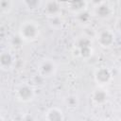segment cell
<instances>
[{
    "label": "cell",
    "mask_w": 121,
    "mask_h": 121,
    "mask_svg": "<svg viewBox=\"0 0 121 121\" xmlns=\"http://www.w3.org/2000/svg\"><path fill=\"white\" fill-rule=\"evenodd\" d=\"M41 34L39 24L34 20H25L18 27V35L24 42L33 43L38 40Z\"/></svg>",
    "instance_id": "6da1fadb"
},
{
    "label": "cell",
    "mask_w": 121,
    "mask_h": 121,
    "mask_svg": "<svg viewBox=\"0 0 121 121\" xmlns=\"http://www.w3.org/2000/svg\"><path fill=\"white\" fill-rule=\"evenodd\" d=\"M36 95L34 87L29 83H21L15 89V97L18 101L22 103L31 102Z\"/></svg>",
    "instance_id": "7a4b0ae2"
},
{
    "label": "cell",
    "mask_w": 121,
    "mask_h": 121,
    "mask_svg": "<svg viewBox=\"0 0 121 121\" xmlns=\"http://www.w3.org/2000/svg\"><path fill=\"white\" fill-rule=\"evenodd\" d=\"M37 71L39 77L43 78H49L57 74L58 65L56 61L52 59H43L39 62L37 66Z\"/></svg>",
    "instance_id": "3957f363"
},
{
    "label": "cell",
    "mask_w": 121,
    "mask_h": 121,
    "mask_svg": "<svg viewBox=\"0 0 121 121\" xmlns=\"http://www.w3.org/2000/svg\"><path fill=\"white\" fill-rule=\"evenodd\" d=\"M94 80L100 87L108 86L113 80L112 71L107 66H100L94 72Z\"/></svg>",
    "instance_id": "277c9868"
},
{
    "label": "cell",
    "mask_w": 121,
    "mask_h": 121,
    "mask_svg": "<svg viewBox=\"0 0 121 121\" xmlns=\"http://www.w3.org/2000/svg\"><path fill=\"white\" fill-rule=\"evenodd\" d=\"M115 41V35L111 29H102L96 34V42L102 48H110L113 45Z\"/></svg>",
    "instance_id": "5b68a950"
},
{
    "label": "cell",
    "mask_w": 121,
    "mask_h": 121,
    "mask_svg": "<svg viewBox=\"0 0 121 121\" xmlns=\"http://www.w3.org/2000/svg\"><path fill=\"white\" fill-rule=\"evenodd\" d=\"M109 93L106 89H104V87H98V88H95L92 93H91V95H90V98H91V101L92 103L96 106V107H101V106H104L108 100H109Z\"/></svg>",
    "instance_id": "8992f818"
},
{
    "label": "cell",
    "mask_w": 121,
    "mask_h": 121,
    "mask_svg": "<svg viewBox=\"0 0 121 121\" xmlns=\"http://www.w3.org/2000/svg\"><path fill=\"white\" fill-rule=\"evenodd\" d=\"M43 14L48 18L61 14V5L59 0H46L43 7Z\"/></svg>",
    "instance_id": "52a82bcc"
},
{
    "label": "cell",
    "mask_w": 121,
    "mask_h": 121,
    "mask_svg": "<svg viewBox=\"0 0 121 121\" xmlns=\"http://www.w3.org/2000/svg\"><path fill=\"white\" fill-rule=\"evenodd\" d=\"M94 14L101 20H107L112 16L113 9L109 3H107L105 1L102 4H100L96 7H94Z\"/></svg>",
    "instance_id": "ba28073f"
},
{
    "label": "cell",
    "mask_w": 121,
    "mask_h": 121,
    "mask_svg": "<svg viewBox=\"0 0 121 121\" xmlns=\"http://www.w3.org/2000/svg\"><path fill=\"white\" fill-rule=\"evenodd\" d=\"M15 64V56L9 50H4L0 54V68L3 71H9Z\"/></svg>",
    "instance_id": "9c48e42d"
},
{
    "label": "cell",
    "mask_w": 121,
    "mask_h": 121,
    "mask_svg": "<svg viewBox=\"0 0 121 121\" xmlns=\"http://www.w3.org/2000/svg\"><path fill=\"white\" fill-rule=\"evenodd\" d=\"M44 119L47 121H62L65 119V116L60 108L51 107L44 112Z\"/></svg>",
    "instance_id": "30bf717a"
},
{
    "label": "cell",
    "mask_w": 121,
    "mask_h": 121,
    "mask_svg": "<svg viewBox=\"0 0 121 121\" xmlns=\"http://www.w3.org/2000/svg\"><path fill=\"white\" fill-rule=\"evenodd\" d=\"M88 3L86 0H68L67 9L73 14H78L85 9H87Z\"/></svg>",
    "instance_id": "8fae6325"
},
{
    "label": "cell",
    "mask_w": 121,
    "mask_h": 121,
    "mask_svg": "<svg viewBox=\"0 0 121 121\" xmlns=\"http://www.w3.org/2000/svg\"><path fill=\"white\" fill-rule=\"evenodd\" d=\"M93 46V40L88 35H81L75 39L74 41V49H80L83 47Z\"/></svg>",
    "instance_id": "7c38bea8"
},
{
    "label": "cell",
    "mask_w": 121,
    "mask_h": 121,
    "mask_svg": "<svg viewBox=\"0 0 121 121\" xmlns=\"http://www.w3.org/2000/svg\"><path fill=\"white\" fill-rule=\"evenodd\" d=\"M63 102L69 110H76L79 106V97L76 94H69L64 97Z\"/></svg>",
    "instance_id": "4fadbf2b"
},
{
    "label": "cell",
    "mask_w": 121,
    "mask_h": 121,
    "mask_svg": "<svg viewBox=\"0 0 121 121\" xmlns=\"http://www.w3.org/2000/svg\"><path fill=\"white\" fill-rule=\"evenodd\" d=\"M48 25L49 26L54 29V30H60L63 27L65 21L64 18L61 16V14L60 15H56V16H52V17H48Z\"/></svg>",
    "instance_id": "5bb4252c"
},
{
    "label": "cell",
    "mask_w": 121,
    "mask_h": 121,
    "mask_svg": "<svg viewBox=\"0 0 121 121\" xmlns=\"http://www.w3.org/2000/svg\"><path fill=\"white\" fill-rule=\"evenodd\" d=\"M76 19L80 25H88L92 21V14L88 9H85L78 14H76Z\"/></svg>",
    "instance_id": "9a60e30c"
},
{
    "label": "cell",
    "mask_w": 121,
    "mask_h": 121,
    "mask_svg": "<svg viewBox=\"0 0 121 121\" xmlns=\"http://www.w3.org/2000/svg\"><path fill=\"white\" fill-rule=\"evenodd\" d=\"M43 0H23L25 8L30 11H34L41 8Z\"/></svg>",
    "instance_id": "2e32d148"
},
{
    "label": "cell",
    "mask_w": 121,
    "mask_h": 121,
    "mask_svg": "<svg viewBox=\"0 0 121 121\" xmlns=\"http://www.w3.org/2000/svg\"><path fill=\"white\" fill-rule=\"evenodd\" d=\"M13 0H1L0 1V9L3 14H9L13 9Z\"/></svg>",
    "instance_id": "e0dca14e"
},
{
    "label": "cell",
    "mask_w": 121,
    "mask_h": 121,
    "mask_svg": "<svg viewBox=\"0 0 121 121\" xmlns=\"http://www.w3.org/2000/svg\"><path fill=\"white\" fill-rule=\"evenodd\" d=\"M23 42L24 41L22 40V38L19 35H16V36H14L11 39V45L14 46V47H19V46H21V44H22Z\"/></svg>",
    "instance_id": "ac0fdd59"
},
{
    "label": "cell",
    "mask_w": 121,
    "mask_h": 121,
    "mask_svg": "<svg viewBox=\"0 0 121 121\" xmlns=\"http://www.w3.org/2000/svg\"><path fill=\"white\" fill-rule=\"evenodd\" d=\"M114 27H115V30H117L118 32H121V17H119V18L116 19Z\"/></svg>",
    "instance_id": "d6986e66"
},
{
    "label": "cell",
    "mask_w": 121,
    "mask_h": 121,
    "mask_svg": "<svg viewBox=\"0 0 121 121\" xmlns=\"http://www.w3.org/2000/svg\"><path fill=\"white\" fill-rule=\"evenodd\" d=\"M90 2L92 3L93 7H96V6H98V5L102 4V3H104L105 0H90Z\"/></svg>",
    "instance_id": "ffe728a7"
},
{
    "label": "cell",
    "mask_w": 121,
    "mask_h": 121,
    "mask_svg": "<svg viewBox=\"0 0 121 121\" xmlns=\"http://www.w3.org/2000/svg\"><path fill=\"white\" fill-rule=\"evenodd\" d=\"M112 1H118V0H112Z\"/></svg>",
    "instance_id": "44dd1931"
}]
</instances>
